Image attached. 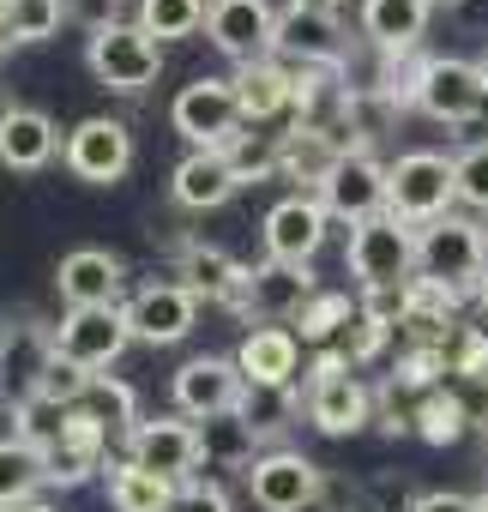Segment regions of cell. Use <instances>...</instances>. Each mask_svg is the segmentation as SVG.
I'll return each instance as SVG.
<instances>
[{"label": "cell", "instance_id": "cell-1", "mask_svg": "<svg viewBox=\"0 0 488 512\" xmlns=\"http://www.w3.org/2000/svg\"><path fill=\"white\" fill-rule=\"evenodd\" d=\"M344 260H350V278L362 290H404L416 278V223H404L392 211L356 223Z\"/></svg>", "mask_w": 488, "mask_h": 512}, {"label": "cell", "instance_id": "cell-2", "mask_svg": "<svg viewBox=\"0 0 488 512\" xmlns=\"http://www.w3.org/2000/svg\"><path fill=\"white\" fill-rule=\"evenodd\" d=\"M482 266H488L482 223L446 211V217L416 229V278H434V284H452V290H476Z\"/></svg>", "mask_w": 488, "mask_h": 512}, {"label": "cell", "instance_id": "cell-3", "mask_svg": "<svg viewBox=\"0 0 488 512\" xmlns=\"http://www.w3.org/2000/svg\"><path fill=\"white\" fill-rule=\"evenodd\" d=\"M302 410L320 434L344 440V434H362L374 422V392L350 374L344 350H326L314 368H308V386H302Z\"/></svg>", "mask_w": 488, "mask_h": 512}, {"label": "cell", "instance_id": "cell-4", "mask_svg": "<svg viewBox=\"0 0 488 512\" xmlns=\"http://www.w3.org/2000/svg\"><path fill=\"white\" fill-rule=\"evenodd\" d=\"M452 199H458L452 157H440V151H404L398 163H386V211L392 217H404V223L422 229V223L446 217Z\"/></svg>", "mask_w": 488, "mask_h": 512}, {"label": "cell", "instance_id": "cell-5", "mask_svg": "<svg viewBox=\"0 0 488 512\" xmlns=\"http://www.w3.org/2000/svg\"><path fill=\"white\" fill-rule=\"evenodd\" d=\"M410 103L446 127H470L482 109H488V79L476 61H458V55H428L416 73H410Z\"/></svg>", "mask_w": 488, "mask_h": 512}, {"label": "cell", "instance_id": "cell-6", "mask_svg": "<svg viewBox=\"0 0 488 512\" xmlns=\"http://www.w3.org/2000/svg\"><path fill=\"white\" fill-rule=\"evenodd\" d=\"M85 61H91V73H97V85H109V91H121V97H139V91L157 85V73H163V43L145 37L139 19H121V25L91 31Z\"/></svg>", "mask_w": 488, "mask_h": 512}, {"label": "cell", "instance_id": "cell-7", "mask_svg": "<svg viewBox=\"0 0 488 512\" xmlns=\"http://www.w3.org/2000/svg\"><path fill=\"white\" fill-rule=\"evenodd\" d=\"M314 296H320V284H314V272H308V266L266 260V266H248L241 290H235L223 308L248 314V320H260V326H284V320H296Z\"/></svg>", "mask_w": 488, "mask_h": 512}, {"label": "cell", "instance_id": "cell-8", "mask_svg": "<svg viewBox=\"0 0 488 512\" xmlns=\"http://www.w3.org/2000/svg\"><path fill=\"white\" fill-rule=\"evenodd\" d=\"M169 121H175V133H181L193 151H229L235 133H241L235 85H229V79H193V85H181Z\"/></svg>", "mask_w": 488, "mask_h": 512}, {"label": "cell", "instance_id": "cell-9", "mask_svg": "<svg viewBox=\"0 0 488 512\" xmlns=\"http://www.w3.org/2000/svg\"><path fill=\"white\" fill-rule=\"evenodd\" d=\"M175 416L187 422H217V416H235L248 404V374L235 368V356H193L181 374H175Z\"/></svg>", "mask_w": 488, "mask_h": 512}, {"label": "cell", "instance_id": "cell-10", "mask_svg": "<svg viewBox=\"0 0 488 512\" xmlns=\"http://www.w3.org/2000/svg\"><path fill=\"white\" fill-rule=\"evenodd\" d=\"M205 37L235 67H254V61H272L278 49V13H272V0H211Z\"/></svg>", "mask_w": 488, "mask_h": 512}, {"label": "cell", "instance_id": "cell-11", "mask_svg": "<svg viewBox=\"0 0 488 512\" xmlns=\"http://www.w3.org/2000/svg\"><path fill=\"white\" fill-rule=\"evenodd\" d=\"M320 205L332 217H344L350 229L368 223V217H380L386 211V163L374 151H362V145H344V157L332 163V175L320 187Z\"/></svg>", "mask_w": 488, "mask_h": 512}, {"label": "cell", "instance_id": "cell-12", "mask_svg": "<svg viewBox=\"0 0 488 512\" xmlns=\"http://www.w3.org/2000/svg\"><path fill=\"white\" fill-rule=\"evenodd\" d=\"M127 344H133L127 308H67V320L55 326V356H67L91 374H103Z\"/></svg>", "mask_w": 488, "mask_h": 512}, {"label": "cell", "instance_id": "cell-13", "mask_svg": "<svg viewBox=\"0 0 488 512\" xmlns=\"http://www.w3.org/2000/svg\"><path fill=\"white\" fill-rule=\"evenodd\" d=\"M127 458H133L139 470L163 476V482H187V476L199 470L205 446H199V428H193L187 416H151V422H139V428L127 434Z\"/></svg>", "mask_w": 488, "mask_h": 512}, {"label": "cell", "instance_id": "cell-14", "mask_svg": "<svg viewBox=\"0 0 488 512\" xmlns=\"http://www.w3.org/2000/svg\"><path fill=\"white\" fill-rule=\"evenodd\" d=\"M320 488H326V476L302 452H260L248 464V494L260 512H308L320 500Z\"/></svg>", "mask_w": 488, "mask_h": 512}, {"label": "cell", "instance_id": "cell-15", "mask_svg": "<svg viewBox=\"0 0 488 512\" xmlns=\"http://www.w3.org/2000/svg\"><path fill=\"white\" fill-rule=\"evenodd\" d=\"M67 169L79 175V181H91V187H115L127 169H133V133H127V121H109V115H91V121H79L73 133H67Z\"/></svg>", "mask_w": 488, "mask_h": 512}, {"label": "cell", "instance_id": "cell-16", "mask_svg": "<svg viewBox=\"0 0 488 512\" xmlns=\"http://www.w3.org/2000/svg\"><path fill=\"white\" fill-rule=\"evenodd\" d=\"M326 223L332 211L314 199V193H290L266 211V260H284V266H308L314 253L326 247Z\"/></svg>", "mask_w": 488, "mask_h": 512}, {"label": "cell", "instance_id": "cell-17", "mask_svg": "<svg viewBox=\"0 0 488 512\" xmlns=\"http://www.w3.org/2000/svg\"><path fill=\"white\" fill-rule=\"evenodd\" d=\"M61 302L67 308H127V266L115 260L109 247H73L61 260V278H55Z\"/></svg>", "mask_w": 488, "mask_h": 512}, {"label": "cell", "instance_id": "cell-18", "mask_svg": "<svg viewBox=\"0 0 488 512\" xmlns=\"http://www.w3.org/2000/svg\"><path fill=\"white\" fill-rule=\"evenodd\" d=\"M193 314H199V296L181 284H145L127 296V326L145 344H181L193 332Z\"/></svg>", "mask_w": 488, "mask_h": 512}, {"label": "cell", "instance_id": "cell-19", "mask_svg": "<svg viewBox=\"0 0 488 512\" xmlns=\"http://www.w3.org/2000/svg\"><path fill=\"white\" fill-rule=\"evenodd\" d=\"M55 362V332L31 326V320H7L0 326V398H31L43 368Z\"/></svg>", "mask_w": 488, "mask_h": 512}, {"label": "cell", "instance_id": "cell-20", "mask_svg": "<svg viewBox=\"0 0 488 512\" xmlns=\"http://www.w3.org/2000/svg\"><path fill=\"white\" fill-rule=\"evenodd\" d=\"M235 368L248 374L254 392H290V380L302 368V338L290 326H254L235 350Z\"/></svg>", "mask_w": 488, "mask_h": 512}, {"label": "cell", "instance_id": "cell-21", "mask_svg": "<svg viewBox=\"0 0 488 512\" xmlns=\"http://www.w3.org/2000/svg\"><path fill=\"white\" fill-rule=\"evenodd\" d=\"M235 103H241V121H278L296 109V67H284L278 55L272 61H254V67H235Z\"/></svg>", "mask_w": 488, "mask_h": 512}, {"label": "cell", "instance_id": "cell-22", "mask_svg": "<svg viewBox=\"0 0 488 512\" xmlns=\"http://www.w3.org/2000/svg\"><path fill=\"white\" fill-rule=\"evenodd\" d=\"M55 151H67V145H61V127H55L43 109L13 103L7 115H0V163H7V169L31 175V169H43Z\"/></svg>", "mask_w": 488, "mask_h": 512}, {"label": "cell", "instance_id": "cell-23", "mask_svg": "<svg viewBox=\"0 0 488 512\" xmlns=\"http://www.w3.org/2000/svg\"><path fill=\"white\" fill-rule=\"evenodd\" d=\"M235 187L241 181H235V169H229L223 151H187L175 163V181H169L175 205H187V211H217V205L235 199Z\"/></svg>", "mask_w": 488, "mask_h": 512}, {"label": "cell", "instance_id": "cell-24", "mask_svg": "<svg viewBox=\"0 0 488 512\" xmlns=\"http://www.w3.org/2000/svg\"><path fill=\"white\" fill-rule=\"evenodd\" d=\"M428 0H362V37L380 49V55H410L428 31Z\"/></svg>", "mask_w": 488, "mask_h": 512}, {"label": "cell", "instance_id": "cell-25", "mask_svg": "<svg viewBox=\"0 0 488 512\" xmlns=\"http://www.w3.org/2000/svg\"><path fill=\"white\" fill-rule=\"evenodd\" d=\"M284 67H344V43H338V25L320 19V13H284L278 19V49H272Z\"/></svg>", "mask_w": 488, "mask_h": 512}, {"label": "cell", "instance_id": "cell-26", "mask_svg": "<svg viewBox=\"0 0 488 512\" xmlns=\"http://www.w3.org/2000/svg\"><path fill=\"white\" fill-rule=\"evenodd\" d=\"M278 151H284L278 175H284V181H302V187H326L332 163L344 157L338 133H332V127H308V121H296L290 133H278Z\"/></svg>", "mask_w": 488, "mask_h": 512}, {"label": "cell", "instance_id": "cell-27", "mask_svg": "<svg viewBox=\"0 0 488 512\" xmlns=\"http://www.w3.org/2000/svg\"><path fill=\"white\" fill-rule=\"evenodd\" d=\"M103 446H109V428H103L91 410H73V428H67V440L43 452V464H49V482H61V488H79L91 470H103Z\"/></svg>", "mask_w": 488, "mask_h": 512}, {"label": "cell", "instance_id": "cell-28", "mask_svg": "<svg viewBox=\"0 0 488 512\" xmlns=\"http://www.w3.org/2000/svg\"><path fill=\"white\" fill-rule=\"evenodd\" d=\"M241 278H248V266H235L229 253L211 247V241H187L181 260H175V284L193 290L199 302H229L241 290Z\"/></svg>", "mask_w": 488, "mask_h": 512}, {"label": "cell", "instance_id": "cell-29", "mask_svg": "<svg viewBox=\"0 0 488 512\" xmlns=\"http://www.w3.org/2000/svg\"><path fill=\"white\" fill-rule=\"evenodd\" d=\"M175 488H181V482H163V476L139 470L133 458L109 464V506H115V512H169V506H175Z\"/></svg>", "mask_w": 488, "mask_h": 512}, {"label": "cell", "instance_id": "cell-30", "mask_svg": "<svg viewBox=\"0 0 488 512\" xmlns=\"http://www.w3.org/2000/svg\"><path fill=\"white\" fill-rule=\"evenodd\" d=\"M67 428H73V410H67V404H49V398H37V392L13 404V440H25V446H37V452L61 446Z\"/></svg>", "mask_w": 488, "mask_h": 512}, {"label": "cell", "instance_id": "cell-31", "mask_svg": "<svg viewBox=\"0 0 488 512\" xmlns=\"http://www.w3.org/2000/svg\"><path fill=\"white\" fill-rule=\"evenodd\" d=\"M43 482H49V464H43L37 446H25V440H0V506L31 500Z\"/></svg>", "mask_w": 488, "mask_h": 512}, {"label": "cell", "instance_id": "cell-32", "mask_svg": "<svg viewBox=\"0 0 488 512\" xmlns=\"http://www.w3.org/2000/svg\"><path fill=\"white\" fill-rule=\"evenodd\" d=\"M205 0H139V31L145 37H157V43H175V37H193L199 25H205Z\"/></svg>", "mask_w": 488, "mask_h": 512}, {"label": "cell", "instance_id": "cell-33", "mask_svg": "<svg viewBox=\"0 0 488 512\" xmlns=\"http://www.w3.org/2000/svg\"><path fill=\"white\" fill-rule=\"evenodd\" d=\"M356 314H362V302H350V296H338V290H320V296L296 314V326H302L296 338H302V344H332V338L350 332Z\"/></svg>", "mask_w": 488, "mask_h": 512}, {"label": "cell", "instance_id": "cell-34", "mask_svg": "<svg viewBox=\"0 0 488 512\" xmlns=\"http://www.w3.org/2000/svg\"><path fill=\"white\" fill-rule=\"evenodd\" d=\"M79 410H91L103 428H127V434L145 422V416H139V398H133V386H121L115 374H97V380H91V398H85Z\"/></svg>", "mask_w": 488, "mask_h": 512}, {"label": "cell", "instance_id": "cell-35", "mask_svg": "<svg viewBox=\"0 0 488 512\" xmlns=\"http://www.w3.org/2000/svg\"><path fill=\"white\" fill-rule=\"evenodd\" d=\"M73 13V0H7V25L19 43H49Z\"/></svg>", "mask_w": 488, "mask_h": 512}, {"label": "cell", "instance_id": "cell-36", "mask_svg": "<svg viewBox=\"0 0 488 512\" xmlns=\"http://www.w3.org/2000/svg\"><path fill=\"white\" fill-rule=\"evenodd\" d=\"M223 157H229V169H235V181H241V187H248V181H266V175H278V163H284L278 133H235V145H229Z\"/></svg>", "mask_w": 488, "mask_h": 512}, {"label": "cell", "instance_id": "cell-37", "mask_svg": "<svg viewBox=\"0 0 488 512\" xmlns=\"http://www.w3.org/2000/svg\"><path fill=\"white\" fill-rule=\"evenodd\" d=\"M199 446H205V458H223V464H241V470L254 464V428H248V416H241V410L205 422L199 428Z\"/></svg>", "mask_w": 488, "mask_h": 512}, {"label": "cell", "instance_id": "cell-38", "mask_svg": "<svg viewBox=\"0 0 488 512\" xmlns=\"http://www.w3.org/2000/svg\"><path fill=\"white\" fill-rule=\"evenodd\" d=\"M464 410H458V398L440 386V392H428V398H416V434L428 440V446H452V440H464Z\"/></svg>", "mask_w": 488, "mask_h": 512}, {"label": "cell", "instance_id": "cell-39", "mask_svg": "<svg viewBox=\"0 0 488 512\" xmlns=\"http://www.w3.org/2000/svg\"><path fill=\"white\" fill-rule=\"evenodd\" d=\"M91 368H79V362H67V356H55L49 368H43V380H37V398H49V404H67V410H79L85 398H91Z\"/></svg>", "mask_w": 488, "mask_h": 512}, {"label": "cell", "instance_id": "cell-40", "mask_svg": "<svg viewBox=\"0 0 488 512\" xmlns=\"http://www.w3.org/2000/svg\"><path fill=\"white\" fill-rule=\"evenodd\" d=\"M452 169H458V199H464L470 211H488V139L464 145V151L452 157Z\"/></svg>", "mask_w": 488, "mask_h": 512}, {"label": "cell", "instance_id": "cell-41", "mask_svg": "<svg viewBox=\"0 0 488 512\" xmlns=\"http://www.w3.org/2000/svg\"><path fill=\"white\" fill-rule=\"evenodd\" d=\"M392 332H398L392 320H374V314H356V320H350V332H344V362H350V368H362V362H374V356H380V350L392 344Z\"/></svg>", "mask_w": 488, "mask_h": 512}, {"label": "cell", "instance_id": "cell-42", "mask_svg": "<svg viewBox=\"0 0 488 512\" xmlns=\"http://www.w3.org/2000/svg\"><path fill=\"white\" fill-rule=\"evenodd\" d=\"M446 362H452V374H488V332L482 326H458L446 338Z\"/></svg>", "mask_w": 488, "mask_h": 512}, {"label": "cell", "instance_id": "cell-43", "mask_svg": "<svg viewBox=\"0 0 488 512\" xmlns=\"http://www.w3.org/2000/svg\"><path fill=\"white\" fill-rule=\"evenodd\" d=\"M446 392L458 398V410H464V422L488 434V374H452V380H446Z\"/></svg>", "mask_w": 488, "mask_h": 512}, {"label": "cell", "instance_id": "cell-44", "mask_svg": "<svg viewBox=\"0 0 488 512\" xmlns=\"http://www.w3.org/2000/svg\"><path fill=\"white\" fill-rule=\"evenodd\" d=\"M169 512H229V494L217 488V482H205V476H187L181 488H175V506Z\"/></svg>", "mask_w": 488, "mask_h": 512}, {"label": "cell", "instance_id": "cell-45", "mask_svg": "<svg viewBox=\"0 0 488 512\" xmlns=\"http://www.w3.org/2000/svg\"><path fill=\"white\" fill-rule=\"evenodd\" d=\"M410 512H482V500L470 494H452V488H434V494H416Z\"/></svg>", "mask_w": 488, "mask_h": 512}, {"label": "cell", "instance_id": "cell-46", "mask_svg": "<svg viewBox=\"0 0 488 512\" xmlns=\"http://www.w3.org/2000/svg\"><path fill=\"white\" fill-rule=\"evenodd\" d=\"M73 13L85 19V31H103V25H121V0H73Z\"/></svg>", "mask_w": 488, "mask_h": 512}, {"label": "cell", "instance_id": "cell-47", "mask_svg": "<svg viewBox=\"0 0 488 512\" xmlns=\"http://www.w3.org/2000/svg\"><path fill=\"white\" fill-rule=\"evenodd\" d=\"M344 7V0H290V13H320V19H332Z\"/></svg>", "mask_w": 488, "mask_h": 512}, {"label": "cell", "instance_id": "cell-48", "mask_svg": "<svg viewBox=\"0 0 488 512\" xmlns=\"http://www.w3.org/2000/svg\"><path fill=\"white\" fill-rule=\"evenodd\" d=\"M0 512H55V506H49V500H37V494H31V500H13V506H0Z\"/></svg>", "mask_w": 488, "mask_h": 512}, {"label": "cell", "instance_id": "cell-49", "mask_svg": "<svg viewBox=\"0 0 488 512\" xmlns=\"http://www.w3.org/2000/svg\"><path fill=\"white\" fill-rule=\"evenodd\" d=\"M13 43H19V37H13V25H7V0H0V55H7Z\"/></svg>", "mask_w": 488, "mask_h": 512}, {"label": "cell", "instance_id": "cell-50", "mask_svg": "<svg viewBox=\"0 0 488 512\" xmlns=\"http://www.w3.org/2000/svg\"><path fill=\"white\" fill-rule=\"evenodd\" d=\"M470 296H476V308L488 314V266H482V278H476V290H470Z\"/></svg>", "mask_w": 488, "mask_h": 512}, {"label": "cell", "instance_id": "cell-51", "mask_svg": "<svg viewBox=\"0 0 488 512\" xmlns=\"http://www.w3.org/2000/svg\"><path fill=\"white\" fill-rule=\"evenodd\" d=\"M428 7H464V0H428Z\"/></svg>", "mask_w": 488, "mask_h": 512}, {"label": "cell", "instance_id": "cell-52", "mask_svg": "<svg viewBox=\"0 0 488 512\" xmlns=\"http://www.w3.org/2000/svg\"><path fill=\"white\" fill-rule=\"evenodd\" d=\"M476 67H482V79H488V49H482V61H476Z\"/></svg>", "mask_w": 488, "mask_h": 512}, {"label": "cell", "instance_id": "cell-53", "mask_svg": "<svg viewBox=\"0 0 488 512\" xmlns=\"http://www.w3.org/2000/svg\"><path fill=\"white\" fill-rule=\"evenodd\" d=\"M476 500H482V512H488V488H482V494H476Z\"/></svg>", "mask_w": 488, "mask_h": 512}]
</instances>
